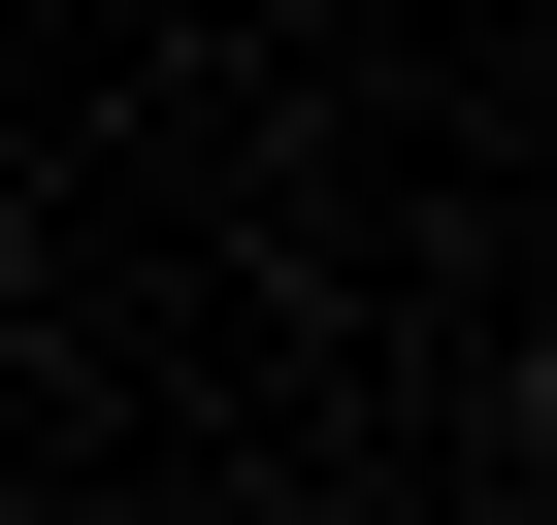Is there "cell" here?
<instances>
[{"instance_id": "1", "label": "cell", "mask_w": 557, "mask_h": 525, "mask_svg": "<svg viewBox=\"0 0 557 525\" xmlns=\"http://www.w3.org/2000/svg\"><path fill=\"white\" fill-rule=\"evenodd\" d=\"M524 427H557V329H524Z\"/></svg>"}]
</instances>
